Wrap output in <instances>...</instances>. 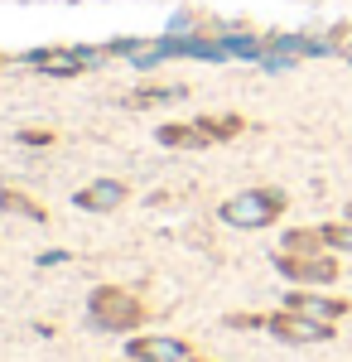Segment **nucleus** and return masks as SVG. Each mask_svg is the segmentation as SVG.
<instances>
[{"label":"nucleus","mask_w":352,"mask_h":362,"mask_svg":"<svg viewBox=\"0 0 352 362\" xmlns=\"http://www.w3.org/2000/svg\"><path fill=\"white\" fill-rule=\"evenodd\" d=\"M348 218H352V208H348Z\"/></svg>","instance_id":"obj_19"},{"label":"nucleus","mask_w":352,"mask_h":362,"mask_svg":"<svg viewBox=\"0 0 352 362\" xmlns=\"http://www.w3.org/2000/svg\"><path fill=\"white\" fill-rule=\"evenodd\" d=\"M319 232H324V247L328 251H348V256H352V218H343V223H324Z\"/></svg>","instance_id":"obj_14"},{"label":"nucleus","mask_w":352,"mask_h":362,"mask_svg":"<svg viewBox=\"0 0 352 362\" xmlns=\"http://www.w3.org/2000/svg\"><path fill=\"white\" fill-rule=\"evenodd\" d=\"M155 140L169 145V150H203V145H213V140L203 136V126H198V121H193V126H160Z\"/></svg>","instance_id":"obj_9"},{"label":"nucleus","mask_w":352,"mask_h":362,"mask_svg":"<svg viewBox=\"0 0 352 362\" xmlns=\"http://www.w3.org/2000/svg\"><path fill=\"white\" fill-rule=\"evenodd\" d=\"M275 271L285 280H295V285H309V290H319V285H333V280L343 276V266H338V251H275Z\"/></svg>","instance_id":"obj_3"},{"label":"nucleus","mask_w":352,"mask_h":362,"mask_svg":"<svg viewBox=\"0 0 352 362\" xmlns=\"http://www.w3.org/2000/svg\"><path fill=\"white\" fill-rule=\"evenodd\" d=\"M198 126H203V136L213 140V145L242 136V116H198Z\"/></svg>","instance_id":"obj_12"},{"label":"nucleus","mask_w":352,"mask_h":362,"mask_svg":"<svg viewBox=\"0 0 352 362\" xmlns=\"http://www.w3.org/2000/svg\"><path fill=\"white\" fill-rule=\"evenodd\" d=\"M285 208H290V198L280 189H242V194H232L217 208V223L237 227V232H261V227L280 223Z\"/></svg>","instance_id":"obj_2"},{"label":"nucleus","mask_w":352,"mask_h":362,"mask_svg":"<svg viewBox=\"0 0 352 362\" xmlns=\"http://www.w3.org/2000/svg\"><path fill=\"white\" fill-rule=\"evenodd\" d=\"M102 58H107L102 49H34V54H25V63L49 73V78H78V73H87Z\"/></svg>","instance_id":"obj_6"},{"label":"nucleus","mask_w":352,"mask_h":362,"mask_svg":"<svg viewBox=\"0 0 352 362\" xmlns=\"http://www.w3.org/2000/svg\"><path fill=\"white\" fill-rule=\"evenodd\" d=\"M0 213H15V218H29V223H49L44 203H34V198L15 194V189H0Z\"/></svg>","instance_id":"obj_10"},{"label":"nucleus","mask_w":352,"mask_h":362,"mask_svg":"<svg viewBox=\"0 0 352 362\" xmlns=\"http://www.w3.org/2000/svg\"><path fill=\"white\" fill-rule=\"evenodd\" d=\"M280 251H328L324 247V232L319 227H295V232H285V242H280Z\"/></svg>","instance_id":"obj_13"},{"label":"nucleus","mask_w":352,"mask_h":362,"mask_svg":"<svg viewBox=\"0 0 352 362\" xmlns=\"http://www.w3.org/2000/svg\"><path fill=\"white\" fill-rule=\"evenodd\" d=\"M116 362H131V358H116Z\"/></svg>","instance_id":"obj_18"},{"label":"nucleus","mask_w":352,"mask_h":362,"mask_svg":"<svg viewBox=\"0 0 352 362\" xmlns=\"http://www.w3.org/2000/svg\"><path fill=\"white\" fill-rule=\"evenodd\" d=\"M58 261H68V251H44L39 256V266H58Z\"/></svg>","instance_id":"obj_16"},{"label":"nucleus","mask_w":352,"mask_h":362,"mask_svg":"<svg viewBox=\"0 0 352 362\" xmlns=\"http://www.w3.org/2000/svg\"><path fill=\"white\" fill-rule=\"evenodd\" d=\"M189 97V87L174 83V87H140V92H131V107H160V102H184Z\"/></svg>","instance_id":"obj_11"},{"label":"nucleus","mask_w":352,"mask_h":362,"mask_svg":"<svg viewBox=\"0 0 352 362\" xmlns=\"http://www.w3.org/2000/svg\"><path fill=\"white\" fill-rule=\"evenodd\" d=\"M126 194H131V189H126L121 179H92L87 189L73 194V203H78L82 213H111V208H121V203H126Z\"/></svg>","instance_id":"obj_8"},{"label":"nucleus","mask_w":352,"mask_h":362,"mask_svg":"<svg viewBox=\"0 0 352 362\" xmlns=\"http://www.w3.org/2000/svg\"><path fill=\"white\" fill-rule=\"evenodd\" d=\"M266 334L280 338V343H328V338L338 334V324L309 319L299 309H275V314H266Z\"/></svg>","instance_id":"obj_4"},{"label":"nucleus","mask_w":352,"mask_h":362,"mask_svg":"<svg viewBox=\"0 0 352 362\" xmlns=\"http://www.w3.org/2000/svg\"><path fill=\"white\" fill-rule=\"evenodd\" d=\"M285 309H299V314H309V319H324V324H338L343 314L352 309V300H338V295H319V290H309V285H299L285 295Z\"/></svg>","instance_id":"obj_7"},{"label":"nucleus","mask_w":352,"mask_h":362,"mask_svg":"<svg viewBox=\"0 0 352 362\" xmlns=\"http://www.w3.org/2000/svg\"><path fill=\"white\" fill-rule=\"evenodd\" d=\"M126 358L131 362H189L193 343L179 334H131L126 338Z\"/></svg>","instance_id":"obj_5"},{"label":"nucleus","mask_w":352,"mask_h":362,"mask_svg":"<svg viewBox=\"0 0 352 362\" xmlns=\"http://www.w3.org/2000/svg\"><path fill=\"white\" fill-rule=\"evenodd\" d=\"M20 145H54V131H20Z\"/></svg>","instance_id":"obj_15"},{"label":"nucleus","mask_w":352,"mask_h":362,"mask_svg":"<svg viewBox=\"0 0 352 362\" xmlns=\"http://www.w3.org/2000/svg\"><path fill=\"white\" fill-rule=\"evenodd\" d=\"M189 362H208V358H198V353H193V358H189Z\"/></svg>","instance_id":"obj_17"},{"label":"nucleus","mask_w":352,"mask_h":362,"mask_svg":"<svg viewBox=\"0 0 352 362\" xmlns=\"http://www.w3.org/2000/svg\"><path fill=\"white\" fill-rule=\"evenodd\" d=\"M87 319H92V329H107V334H140L145 329V300L126 285H97L87 295Z\"/></svg>","instance_id":"obj_1"}]
</instances>
